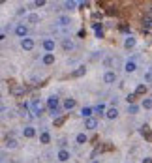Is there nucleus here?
Wrapping results in <instances>:
<instances>
[{
    "instance_id": "obj_1",
    "label": "nucleus",
    "mask_w": 152,
    "mask_h": 163,
    "mask_svg": "<svg viewBox=\"0 0 152 163\" xmlns=\"http://www.w3.org/2000/svg\"><path fill=\"white\" fill-rule=\"evenodd\" d=\"M47 107L51 109V112H54V111H57V107H58V98L57 96H51L49 100H47Z\"/></svg>"
},
{
    "instance_id": "obj_2",
    "label": "nucleus",
    "mask_w": 152,
    "mask_h": 163,
    "mask_svg": "<svg viewBox=\"0 0 152 163\" xmlns=\"http://www.w3.org/2000/svg\"><path fill=\"white\" fill-rule=\"evenodd\" d=\"M21 47H23L25 51H32V49H34V39H30V38L21 39Z\"/></svg>"
},
{
    "instance_id": "obj_3",
    "label": "nucleus",
    "mask_w": 152,
    "mask_h": 163,
    "mask_svg": "<svg viewBox=\"0 0 152 163\" xmlns=\"http://www.w3.org/2000/svg\"><path fill=\"white\" fill-rule=\"evenodd\" d=\"M103 81H105L107 84H113V83L116 81V73H115V71H107L105 75H103Z\"/></svg>"
},
{
    "instance_id": "obj_4",
    "label": "nucleus",
    "mask_w": 152,
    "mask_h": 163,
    "mask_svg": "<svg viewBox=\"0 0 152 163\" xmlns=\"http://www.w3.org/2000/svg\"><path fill=\"white\" fill-rule=\"evenodd\" d=\"M26 32H28V30H26V26H25V25H17V26H15V34H17L19 38H23V39H25Z\"/></svg>"
},
{
    "instance_id": "obj_5",
    "label": "nucleus",
    "mask_w": 152,
    "mask_h": 163,
    "mask_svg": "<svg viewBox=\"0 0 152 163\" xmlns=\"http://www.w3.org/2000/svg\"><path fill=\"white\" fill-rule=\"evenodd\" d=\"M32 109H34V115L36 116H39L41 115V109H43V105H41V101H32Z\"/></svg>"
},
{
    "instance_id": "obj_6",
    "label": "nucleus",
    "mask_w": 152,
    "mask_h": 163,
    "mask_svg": "<svg viewBox=\"0 0 152 163\" xmlns=\"http://www.w3.org/2000/svg\"><path fill=\"white\" fill-rule=\"evenodd\" d=\"M25 90H26V88L19 84V86H11V90H10V92H11L13 96H23V94H25Z\"/></svg>"
},
{
    "instance_id": "obj_7",
    "label": "nucleus",
    "mask_w": 152,
    "mask_h": 163,
    "mask_svg": "<svg viewBox=\"0 0 152 163\" xmlns=\"http://www.w3.org/2000/svg\"><path fill=\"white\" fill-rule=\"evenodd\" d=\"M43 49H45L47 53L54 51V41H53V39H45V41H43Z\"/></svg>"
},
{
    "instance_id": "obj_8",
    "label": "nucleus",
    "mask_w": 152,
    "mask_h": 163,
    "mask_svg": "<svg viewBox=\"0 0 152 163\" xmlns=\"http://www.w3.org/2000/svg\"><path fill=\"white\" fill-rule=\"evenodd\" d=\"M4 146H6V148H15V146H17V141L13 139V137H6Z\"/></svg>"
},
{
    "instance_id": "obj_9",
    "label": "nucleus",
    "mask_w": 152,
    "mask_h": 163,
    "mask_svg": "<svg viewBox=\"0 0 152 163\" xmlns=\"http://www.w3.org/2000/svg\"><path fill=\"white\" fill-rule=\"evenodd\" d=\"M23 135L30 139V137H34V135H36V130H34L32 126H28V127H25V130H23Z\"/></svg>"
},
{
    "instance_id": "obj_10",
    "label": "nucleus",
    "mask_w": 152,
    "mask_h": 163,
    "mask_svg": "<svg viewBox=\"0 0 152 163\" xmlns=\"http://www.w3.org/2000/svg\"><path fill=\"white\" fill-rule=\"evenodd\" d=\"M124 69H126L128 73H132V71H135V69H137V64H135L133 60H130V62H126V66H124Z\"/></svg>"
},
{
    "instance_id": "obj_11",
    "label": "nucleus",
    "mask_w": 152,
    "mask_h": 163,
    "mask_svg": "<svg viewBox=\"0 0 152 163\" xmlns=\"http://www.w3.org/2000/svg\"><path fill=\"white\" fill-rule=\"evenodd\" d=\"M53 62H54V54H53V53H47V54L43 56V64H45V66H51Z\"/></svg>"
},
{
    "instance_id": "obj_12",
    "label": "nucleus",
    "mask_w": 152,
    "mask_h": 163,
    "mask_svg": "<svg viewBox=\"0 0 152 163\" xmlns=\"http://www.w3.org/2000/svg\"><path fill=\"white\" fill-rule=\"evenodd\" d=\"M105 116H107L109 120H113V118H116V116H118V111H116V107H111V109H109V111L105 112Z\"/></svg>"
},
{
    "instance_id": "obj_13",
    "label": "nucleus",
    "mask_w": 152,
    "mask_h": 163,
    "mask_svg": "<svg viewBox=\"0 0 152 163\" xmlns=\"http://www.w3.org/2000/svg\"><path fill=\"white\" fill-rule=\"evenodd\" d=\"M58 159H60V161H68V159H70V152L62 148V150L58 152Z\"/></svg>"
},
{
    "instance_id": "obj_14",
    "label": "nucleus",
    "mask_w": 152,
    "mask_h": 163,
    "mask_svg": "<svg viewBox=\"0 0 152 163\" xmlns=\"http://www.w3.org/2000/svg\"><path fill=\"white\" fill-rule=\"evenodd\" d=\"M141 23H143V28H148V26H152V17H150V15H145V17L141 19Z\"/></svg>"
},
{
    "instance_id": "obj_15",
    "label": "nucleus",
    "mask_w": 152,
    "mask_h": 163,
    "mask_svg": "<svg viewBox=\"0 0 152 163\" xmlns=\"http://www.w3.org/2000/svg\"><path fill=\"white\" fill-rule=\"evenodd\" d=\"M49 141H51V135H49V133H47V131H43V133H41V135H39V143L47 144V143H49Z\"/></svg>"
},
{
    "instance_id": "obj_16",
    "label": "nucleus",
    "mask_w": 152,
    "mask_h": 163,
    "mask_svg": "<svg viewBox=\"0 0 152 163\" xmlns=\"http://www.w3.org/2000/svg\"><path fill=\"white\" fill-rule=\"evenodd\" d=\"M90 115H92V109H90V107L81 109V116H83V118H86V120H88V118H90Z\"/></svg>"
},
{
    "instance_id": "obj_17",
    "label": "nucleus",
    "mask_w": 152,
    "mask_h": 163,
    "mask_svg": "<svg viewBox=\"0 0 152 163\" xmlns=\"http://www.w3.org/2000/svg\"><path fill=\"white\" fill-rule=\"evenodd\" d=\"M85 126L88 127V130H96V126H98V122H96L94 118H88L86 122H85Z\"/></svg>"
},
{
    "instance_id": "obj_18",
    "label": "nucleus",
    "mask_w": 152,
    "mask_h": 163,
    "mask_svg": "<svg viewBox=\"0 0 152 163\" xmlns=\"http://www.w3.org/2000/svg\"><path fill=\"white\" fill-rule=\"evenodd\" d=\"M94 30H96V36L98 38H103V28L100 23H94Z\"/></svg>"
},
{
    "instance_id": "obj_19",
    "label": "nucleus",
    "mask_w": 152,
    "mask_h": 163,
    "mask_svg": "<svg viewBox=\"0 0 152 163\" xmlns=\"http://www.w3.org/2000/svg\"><path fill=\"white\" fill-rule=\"evenodd\" d=\"M85 71H86V68H85V66H81V68L75 69V71H73L72 75H73V77H81V75H85Z\"/></svg>"
},
{
    "instance_id": "obj_20",
    "label": "nucleus",
    "mask_w": 152,
    "mask_h": 163,
    "mask_svg": "<svg viewBox=\"0 0 152 163\" xmlns=\"http://www.w3.org/2000/svg\"><path fill=\"white\" fill-rule=\"evenodd\" d=\"M73 107H75V100H66V101H64V109L70 111V109H73Z\"/></svg>"
},
{
    "instance_id": "obj_21",
    "label": "nucleus",
    "mask_w": 152,
    "mask_h": 163,
    "mask_svg": "<svg viewBox=\"0 0 152 163\" xmlns=\"http://www.w3.org/2000/svg\"><path fill=\"white\" fill-rule=\"evenodd\" d=\"M62 47H64L66 51H72V49H73V43H72L70 39H64V41H62Z\"/></svg>"
},
{
    "instance_id": "obj_22",
    "label": "nucleus",
    "mask_w": 152,
    "mask_h": 163,
    "mask_svg": "<svg viewBox=\"0 0 152 163\" xmlns=\"http://www.w3.org/2000/svg\"><path fill=\"white\" fill-rule=\"evenodd\" d=\"M124 45H126L128 49H130V47H133V45H135V38H132V36H130V38H126V41H124Z\"/></svg>"
},
{
    "instance_id": "obj_23",
    "label": "nucleus",
    "mask_w": 152,
    "mask_h": 163,
    "mask_svg": "<svg viewBox=\"0 0 152 163\" xmlns=\"http://www.w3.org/2000/svg\"><path fill=\"white\" fill-rule=\"evenodd\" d=\"M77 143L79 144H85L86 143V135H85V133H79V135H77Z\"/></svg>"
},
{
    "instance_id": "obj_24",
    "label": "nucleus",
    "mask_w": 152,
    "mask_h": 163,
    "mask_svg": "<svg viewBox=\"0 0 152 163\" xmlns=\"http://www.w3.org/2000/svg\"><path fill=\"white\" fill-rule=\"evenodd\" d=\"M145 92H147V84H139L137 90H135V94H145Z\"/></svg>"
},
{
    "instance_id": "obj_25",
    "label": "nucleus",
    "mask_w": 152,
    "mask_h": 163,
    "mask_svg": "<svg viewBox=\"0 0 152 163\" xmlns=\"http://www.w3.org/2000/svg\"><path fill=\"white\" fill-rule=\"evenodd\" d=\"M58 25H62V26L70 25V19H68V17H60V19H58Z\"/></svg>"
},
{
    "instance_id": "obj_26",
    "label": "nucleus",
    "mask_w": 152,
    "mask_h": 163,
    "mask_svg": "<svg viewBox=\"0 0 152 163\" xmlns=\"http://www.w3.org/2000/svg\"><path fill=\"white\" fill-rule=\"evenodd\" d=\"M145 81H147V83H152V68H148V71H147V77H145Z\"/></svg>"
},
{
    "instance_id": "obj_27",
    "label": "nucleus",
    "mask_w": 152,
    "mask_h": 163,
    "mask_svg": "<svg viewBox=\"0 0 152 163\" xmlns=\"http://www.w3.org/2000/svg\"><path fill=\"white\" fill-rule=\"evenodd\" d=\"M64 120H66L64 116H58L57 120H54V126H57V127H58V126H62V124H64Z\"/></svg>"
},
{
    "instance_id": "obj_28",
    "label": "nucleus",
    "mask_w": 152,
    "mask_h": 163,
    "mask_svg": "<svg viewBox=\"0 0 152 163\" xmlns=\"http://www.w3.org/2000/svg\"><path fill=\"white\" fill-rule=\"evenodd\" d=\"M128 105H133V100H135V94H128Z\"/></svg>"
},
{
    "instance_id": "obj_29",
    "label": "nucleus",
    "mask_w": 152,
    "mask_h": 163,
    "mask_svg": "<svg viewBox=\"0 0 152 163\" xmlns=\"http://www.w3.org/2000/svg\"><path fill=\"white\" fill-rule=\"evenodd\" d=\"M128 112L135 115V112H137V105H128Z\"/></svg>"
},
{
    "instance_id": "obj_30",
    "label": "nucleus",
    "mask_w": 152,
    "mask_h": 163,
    "mask_svg": "<svg viewBox=\"0 0 152 163\" xmlns=\"http://www.w3.org/2000/svg\"><path fill=\"white\" fill-rule=\"evenodd\" d=\"M103 111H105V105H103V103H100L98 107H96V112H100V115H101Z\"/></svg>"
},
{
    "instance_id": "obj_31",
    "label": "nucleus",
    "mask_w": 152,
    "mask_h": 163,
    "mask_svg": "<svg viewBox=\"0 0 152 163\" xmlns=\"http://www.w3.org/2000/svg\"><path fill=\"white\" fill-rule=\"evenodd\" d=\"M143 107L150 109V107H152V100H145V101H143Z\"/></svg>"
},
{
    "instance_id": "obj_32",
    "label": "nucleus",
    "mask_w": 152,
    "mask_h": 163,
    "mask_svg": "<svg viewBox=\"0 0 152 163\" xmlns=\"http://www.w3.org/2000/svg\"><path fill=\"white\" fill-rule=\"evenodd\" d=\"M28 21H30V23H38V15L32 13V15H28Z\"/></svg>"
},
{
    "instance_id": "obj_33",
    "label": "nucleus",
    "mask_w": 152,
    "mask_h": 163,
    "mask_svg": "<svg viewBox=\"0 0 152 163\" xmlns=\"http://www.w3.org/2000/svg\"><path fill=\"white\" fill-rule=\"evenodd\" d=\"M64 6H66V8H68V10H73V8H75V2H66Z\"/></svg>"
},
{
    "instance_id": "obj_34",
    "label": "nucleus",
    "mask_w": 152,
    "mask_h": 163,
    "mask_svg": "<svg viewBox=\"0 0 152 163\" xmlns=\"http://www.w3.org/2000/svg\"><path fill=\"white\" fill-rule=\"evenodd\" d=\"M139 131L143 133V135H147V133H148V126H143V127H141V130H139Z\"/></svg>"
},
{
    "instance_id": "obj_35",
    "label": "nucleus",
    "mask_w": 152,
    "mask_h": 163,
    "mask_svg": "<svg viewBox=\"0 0 152 163\" xmlns=\"http://www.w3.org/2000/svg\"><path fill=\"white\" fill-rule=\"evenodd\" d=\"M34 4H36L38 8H41V6H45V0H36V2H34Z\"/></svg>"
},
{
    "instance_id": "obj_36",
    "label": "nucleus",
    "mask_w": 152,
    "mask_h": 163,
    "mask_svg": "<svg viewBox=\"0 0 152 163\" xmlns=\"http://www.w3.org/2000/svg\"><path fill=\"white\" fill-rule=\"evenodd\" d=\"M143 163H152V159H150V158H145V159H143Z\"/></svg>"
},
{
    "instance_id": "obj_37",
    "label": "nucleus",
    "mask_w": 152,
    "mask_h": 163,
    "mask_svg": "<svg viewBox=\"0 0 152 163\" xmlns=\"http://www.w3.org/2000/svg\"><path fill=\"white\" fill-rule=\"evenodd\" d=\"M148 15H150V17H152V6H150V10H148Z\"/></svg>"
},
{
    "instance_id": "obj_38",
    "label": "nucleus",
    "mask_w": 152,
    "mask_h": 163,
    "mask_svg": "<svg viewBox=\"0 0 152 163\" xmlns=\"http://www.w3.org/2000/svg\"><path fill=\"white\" fill-rule=\"evenodd\" d=\"M92 163H100V161H92Z\"/></svg>"
}]
</instances>
